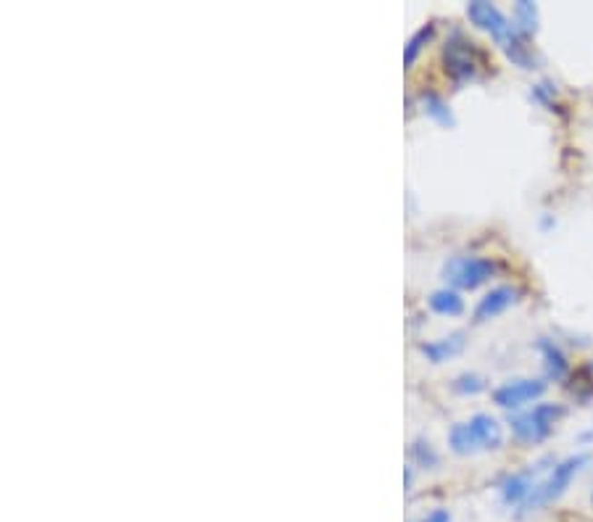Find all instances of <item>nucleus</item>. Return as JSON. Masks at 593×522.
<instances>
[{"label": "nucleus", "mask_w": 593, "mask_h": 522, "mask_svg": "<svg viewBox=\"0 0 593 522\" xmlns=\"http://www.w3.org/2000/svg\"><path fill=\"white\" fill-rule=\"evenodd\" d=\"M588 462H591L588 454L567 457L565 462H559L557 468L551 469V475H549L543 483H539V486L533 488V494H530V498L525 501V507H528V509H539V507H546V504L557 501V498L569 488V483L578 478V472L586 468Z\"/></svg>", "instance_id": "obj_1"}, {"label": "nucleus", "mask_w": 593, "mask_h": 522, "mask_svg": "<svg viewBox=\"0 0 593 522\" xmlns=\"http://www.w3.org/2000/svg\"><path fill=\"white\" fill-rule=\"evenodd\" d=\"M499 272V264L483 256H454L443 267V280L461 291H475Z\"/></svg>", "instance_id": "obj_2"}, {"label": "nucleus", "mask_w": 593, "mask_h": 522, "mask_svg": "<svg viewBox=\"0 0 593 522\" xmlns=\"http://www.w3.org/2000/svg\"><path fill=\"white\" fill-rule=\"evenodd\" d=\"M565 409L559 404H539L536 409L519 414L512 419L514 438L522 443H540L551 436L554 425L562 419Z\"/></svg>", "instance_id": "obj_3"}, {"label": "nucleus", "mask_w": 593, "mask_h": 522, "mask_svg": "<svg viewBox=\"0 0 593 522\" xmlns=\"http://www.w3.org/2000/svg\"><path fill=\"white\" fill-rule=\"evenodd\" d=\"M443 66H446V74L457 84L475 80L478 66H480L475 43H469L461 32H454L443 45Z\"/></svg>", "instance_id": "obj_4"}, {"label": "nucleus", "mask_w": 593, "mask_h": 522, "mask_svg": "<svg viewBox=\"0 0 593 522\" xmlns=\"http://www.w3.org/2000/svg\"><path fill=\"white\" fill-rule=\"evenodd\" d=\"M467 16H469V22H472L475 27L488 32L501 48L519 32L493 3H486V0H472V3L467 5Z\"/></svg>", "instance_id": "obj_5"}, {"label": "nucleus", "mask_w": 593, "mask_h": 522, "mask_svg": "<svg viewBox=\"0 0 593 522\" xmlns=\"http://www.w3.org/2000/svg\"><path fill=\"white\" fill-rule=\"evenodd\" d=\"M543 393H546V383L540 380H509L493 390V401L501 409H517L530 401H539Z\"/></svg>", "instance_id": "obj_6"}, {"label": "nucleus", "mask_w": 593, "mask_h": 522, "mask_svg": "<svg viewBox=\"0 0 593 522\" xmlns=\"http://www.w3.org/2000/svg\"><path fill=\"white\" fill-rule=\"evenodd\" d=\"M517 296H519V291L512 285H499V288L488 291L480 303L475 306V322H488V320L499 317L501 311H507L517 301Z\"/></svg>", "instance_id": "obj_7"}, {"label": "nucleus", "mask_w": 593, "mask_h": 522, "mask_svg": "<svg viewBox=\"0 0 593 522\" xmlns=\"http://www.w3.org/2000/svg\"><path fill=\"white\" fill-rule=\"evenodd\" d=\"M469 428H472L475 438H478V443H480V451L501 448L504 433H501V425H499L490 414H475V417L469 419Z\"/></svg>", "instance_id": "obj_8"}, {"label": "nucleus", "mask_w": 593, "mask_h": 522, "mask_svg": "<svg viewBox=\"0 0 593 522\" xmlns=\"http://www.w3.org/2000/svg\"><path fill=\"white\" fill-rule=\"evenodd\" d=\"M540 354H543V369L549 380H565L569 375V361L562 354V349L551 340H540Z\"/></svg>", "instance_id": "obj_9"}, {"label": "nucleus", "mask_w": 593, "mask_h": 522, "mask_svg": "<svg viewBox=\"0 0 593 522\" xmlns=\"http://www.w3.org/2000/svg\"><path fill=\"white\" fill-rule=\"evenodd\" d=\"M536 483H533V475L530 472H517V475H509L501 486V498L507 504H522L528 501L530 494H533Z\"/></svg>", "instance_id": "obj_10"}, {"label": "nucleus", "mask_w": 593, "mask_h": 522, "mask_svg": "<svg viewBox=\"0 0 593 522\" xmlns=\"http://www.w3.org/2000/svg\"><path fill=\"white\" fill-rule=\"evenodd\" d=\"M461 349H464V332H454V335H449V338L425 343V346H422V354L430 359V361H435V364H440V361H446V359L457 357Z\"/></svg>", "instance_id": "obj_11"}, {"label": "nucleus", "mask_w": 593, "mask_h": 522, "mask_svg": "<svg viewBox=\"0 0 593 522\" xmlns=\"http://www.w3.org/2000/svg\"><path fill=\"white\" fill-rule=\"evenodd\" d=\"M449 446H451L454 454H461V457L480 451V443H478V438H475L469 422H459V425L451 428V433H449Z\"/></svg>", "instance_id": "obj_12"}, {"label": "nucleus", "mask_w": 593, "mask_h": 522, "mask_svg": "<svg viewBox=\"0 0 593 522\" xmlns=\"http://www.w3.org/2000/svg\"><path fill=\"white\" fill-rule=\"evenodd\" d=\"M430 309L435 314H443V317H459L464 311V299L459 296L457 291L443 288V291H435L430 296Z\"/></svg>", "instance_id": "obj_13"}, {"label": "nucleus", "mask_w": 593, "mask_h": 522, "mask_svg": "<svg viewBox=\"0 0 593 522\" xmlns=\"http://www.w3.org/2000/svg\"><path fill=\"white\" fill-rule=\"evenodd\" d=\"M422 106H425V113L435 119L438 124H443V127H454V113L451 109L446 106V101L440 98V95H435L432 90H425L422 95Z\"/></svg>", "instance_id": "obj_14"}, {"label": "nucleus", "mask_w": 593, "mask_h": 522, "mask_svg": "<svg viewBox=\"0 0 593 522\" xmlns=\"http://www.w3.org/2000/svg\"><path fill=\"white\" fill-rule=\"evenodd\" d=\"M514 22H517V29L522 34H533L539 29V5L528 3V0H519L514 5Z\"/></svg>", "instance_id": "obj_15"}, {"label": "nucleus", "mask_w": 593, "mask_h": 522, "mask_svg": "<svg viewBox=\"0 0 593 522\" xmlns=\"http://www.w3.org/2000/svg\"><path fill=\"white\" fill-rule=\"evenodd\" d=\"M432 34H435V25H425V27L417 29V32H414V37H411V40L406 43V51H404L406 69H409V66H411V64L417 61V55H420V51H422V48H425V45L430 43Z\"/></svg>", "instance_id": "obj_16"}, {"label": "nucleus", "mask_w": 593, "mask_h": 522, "mask_svg": "<svg viewBox=\"0 0 593 522\" xmlns=\"http://www.w3.org/2000/svg\"><path fill=\"white\" fill-rule=\"evenodd\" d=\"M457 393H480V390H486V380L480 378V375H472V372H464V375H459L454 385H451Z\"/></svg>", "instance_id": "obj_17"}, {"label": "nucleus", "mask_w": 593, "mask_h": 522, "mask_svg": "<svg viewBox=\"0 0 593 522\" xmlns=\"http://www.w3.org/2000/svg\"><path fill=\"white\" fill-rule=\"evenodd\" d=\"M411 457H414V462L420 465V468H435L438 465V454L432 451L430 443H425V440H417L414 446H411Z\"/></svg>", "instance_id": "obj_18"}, {"label": "nucleus", "mask_w": 593, "mask_h": 522, "mask_svg": "<svg viewBox=\"0 0 593 522\" xmlns=\"http://www.w3.org/2000/svg\"><path fill=\"white\" fill-rule=\"evenodd\" d=\"M422 522H451V515H449L446 509H435V512H430Z\"/></svg>", "instance_id": "obj_19"}]
</instances>
